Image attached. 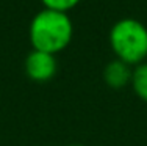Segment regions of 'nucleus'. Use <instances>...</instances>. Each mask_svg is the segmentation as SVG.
Returning a JSON list of instances; mask_svg holds the SVG:
<instances>
[{"mask_svg":"<svg viewBox=\"0 0 147 146\" xmlns=\"http://www.w3.org/2000/svg\"><path fill=\"white\" fill-rule=\"evenodd\" d=\"M133 91L139 99L147 102V61L135 66L131 74V82H130Z\"/></svg>","mask_w":147,"mask_h":146,"instance_id":"obj_5","label":"nucleus"},{"mask_svg":"<svg viewBox=\"0 0 147 146\" xmlns=\"http://www.w3.org/2000/svg\"><path fill=\"white\" fill-rule=\"evenodd\" d=\"M131 74H133V69H131L130 65L114 58L113 61H110V63L105 66L103 80L110 88L121 90V88H124V86L130 85Z\"/></svg>","mask_w":147,"mask_h":146,"instance_id":"obj_4","label":"nucleus"},{"mask_svg":"<svg viewBox=\"0 0 147 146\" xmlns=\"http://www.w3.org/2000/svg\"><path fill=\"white\" fill-rule=\"evenodd\" d=\"M67 146H85V145H67Z\"/></svg>","mask_w":147,"mask_h":146,"instance_id":"obj_7","label":"nucleus"},{"mask_svg":"<svg viewBox=\"0 0 147 146\" xmlns=\"http://www.w3.org/2000/svg\"><path fill=\"white\" fill-rule=\"evenodd\" d=\"M44 8L55 10V11L61 13H69L80 3V0H41Z\"/></svg>","mask_w":147,"mask_h":146,"instance_id":"obj_6","label":"nucleus"},{"mask_svg":"<svg viewBox=\"0 0 147 146\" xmlns=\"http://www.w3.org/2000/svg\"><path fill=\"white\" fill-rule=\"evenodd\" d=\"M74 25L67 13L44 8L33 16L28 29V38L34 50L57 55L71 44Z\"/></svg>","mask_w":147,"mask_h":146,"instance_id":"obj_1","label":"nucleus"},{"mask_svg":"<svg viewBox=\"0 0 147 146\" xmlns=\"http://www.w3.org/2000/svg\"><path fill=\"white\" fill-rule=\"evenodd\" d=\"M110 46L117 60L130 66L144 63L147 58V27L133 17L119 19L110 30Z\"/></svg>","mask_w":147,"mask_h":146,"instance_id":"obj_2","label":"nucleus"},{"mask_svg":"<svg viewBox=\"0 0 147 146\" xmlns=\"http://www.w3.org/2000/svg\"><path fill=\"white\" fill-rule=\"evenodd\" d=\"M24 69H25V74L30 80L42 83L52 80L55 77L58 71V61L55 55L33 49L27 55Z\"/></svg>","mask_w":147,"mask_h":146,"instance_id":"obj_3","label":"nucleus"}]
</instances>
